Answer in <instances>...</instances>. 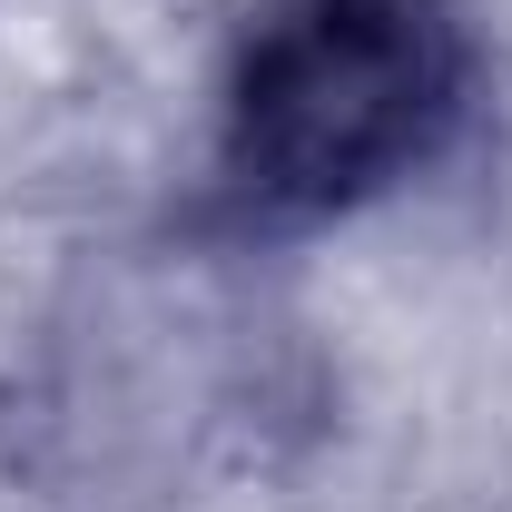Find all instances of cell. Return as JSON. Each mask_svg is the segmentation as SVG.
Instances as JSON below:
<instances>
[{
    "label": "cell",
    "mask_w": 512,
    "mask_h": 512,
    "mask_svg": "<svg viewBox=\"0 0 512 512\" xmlns=\"http://www.w3.org/2000/svg\"><path fill=\"white\" fill-rule=\"evenodd\" d=\"M473 79L453 0H266L227 60L217 188L256 227H316L444 148Z\"/></svg>",
    "instance_id": "1"
},
{
    "label": "cell",
    "mask_w": 512,
    "mask_h": 512,
    "mask_svg": "<svg viewBox=\"0 0 512 512\" xmlns=\"http://www.w3.org/2000/svg\"><path fill=\"white\" fill-rule=\"evenodd\" d=\"M0 512H40V503H30V493H10V483H0Z\"/></svg>",
    "instance_id": "2"
}]
</instances>
